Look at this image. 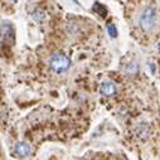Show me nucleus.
<instances>
[{"label": "nucleus", "mask_w": 160, "mask_h": 160, "mask_svg": "<svg viewBox=\"0 0 160 160\" xmlns=\"http://www.w3.org/2000/svg\"><path fill=\"white\" fill-rule=\"evenodd\" d=\"M106 29H107V33L110 34V37H111V38L117 37V29H116V27H115L113 24H108Z\"/></svg>", "instance_id": "1a4fd4ad"}, {"label": "nucleus", "mask_w": 160, "mask_h": 160, "mask_svg": "<svg viewBox=\"0 0 160 160\" xmlns=\"http://www.w3.org/2000/svg\"><path fill=\"white\" fill-rule=\"evenodd\" d=\"M101 93L106 97H111L116 93V86L113 82H110V81H106L101 85V88H100Z\"/></svg>", "instance_id": "20e7f679"}, {"label": "nucleus", "mask_w": 160, "mask_h": 160, "mask_svg": "<svg viewBox=\"0 0 160 160\" xmlns=\"http://www.w3.org/2000/svg\"><path fill=\"white\" fill-rule=\"evenodd\" d=\"M125 71H126V73H128L129 76H134V74H136L138 71H139V64L135 63V62H132V63H130V64L126 67Z\"/></svg>", "instance_id": "423d86ee"}, {"label": "nucleus", "mask_w": 160, "mask_h": 160, "mask_svg": "<svg viewBox=\"0 0 160 160\" xmlns=\"http://www.w3.org/2000/svg\"><path fill=\"white\" fill-rule=\"evenodd\" d=\"M9 2H12V3H15V2H17V0H9Z\"/></svg>", "instance_id": "9d476101"}, {"label": "nucleus", "mask_w": 160, "mask_h": 160, "mask_svg": "<svg viewBox=\"0 0 160 160\" xmlns=\"http://www.w3.org/2000/svg\"><path fill=\"white\" fill-rule=\"evenodd\" d=\"M15 152L18 154V156H20V158H27V156H29L30 155V152H32V149H30V146L27 144V142H18L17 145H15Z\"/></svg>", "instance_id": "39448f33"}, {"label": "nucleus", "mask_w": 160, "mask_h": 160, "mask_svg": "<svg viewBox=\"0 0 160 160\" xmlns=\"http://www.w3.org/2000/svg\"><path fill=\"white\" fill-rule=\"evenodd\" d=\"M49 67L56 73H63L71 67V61L64 54H54L49 61Z\"/></svg>", "instance_id": "f257e3e1"}, {"label": "nucleus", "mask_w": 160, "mask_h": 160, "mask_svg": "<svg viewBox=\"0 0 160 160\" xmlns=\"http://www.w3.org/2000/svg\"><path fill=\"white\" fill-rule=\"evenodd\" d=\"M93 9L101 15V17H106V14H107V12H106V9H105V7L102 5V4H100V3H96L95 5H93Z\"/></svg>", "instance_id": "6e6552de"}, {"label": "nucleus", "mask_w": 160, "mask_h": 160, "mask_svg": "<svg viewBox=\"0 0 160 160\" xmlns=\"http://www.w3.org/2000/svg\"><path fill=\"white\" fill-rule=\"evenodd\" d=\"M156 19H158V15H156L155 9L146 8L142 10V13L140 15V25L145 32H149L155 27Z\"/></svg>", "instance_id": "f03ea898"}, {"label": "nucleus", "mask_w": 160, "mask_h": 160, "mask_svg": "<svg viewBox=\"0 0 160 160\" xmlns=\"http://www.w3.org/2000/svg\"><path fill=\"white\" fill-rule=\"evenodd\" d=\"M33 19H34L37 23H42L43 19H44V13H43V10H41V9L34 10V12H33Z\"/></svg>", "instance_id": "0eeeda50"}, {"label": "nucleus", "mask_w": 160, "mask_h": 160, "mask_svg": "<svg viewBox=\"0 0 160 160\" xmlns=\"http://www.w3.org/2000/svg\"><path fill=\"white\" fill-rule=\"evenodd\" d=\"M8 38H10V39L14 38V29L9 22L3 20V23H2V42H4V39L7 41Z\"/></svg>", "instance_id": "7ed1b4c3"}]
</instances>
